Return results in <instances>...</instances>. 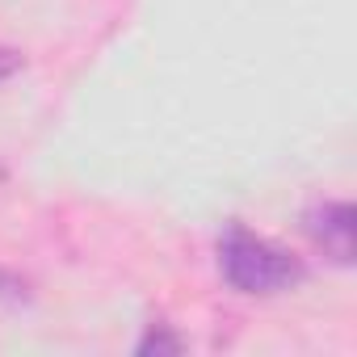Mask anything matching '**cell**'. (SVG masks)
<instances>
[{
	"mask_svg": "<svg viewBox=\"0 0 357 357\" xmlns=\"http://www.w3.org/2000/svg\"><path fill=\"white\" fill-rule=\"evenodd\" d=\"M17 72H22V55L9 51V47H0V84H5L9 76H17Z\"/></svg>",
	"mask_w": 357,
	"mask_h": 357,
	"instance_id": "5b68a950",
	"label": "cell"
},
{
	"mask_svg": "<svg viewBox=\"0 0 357 357\" xmlns=\"http://www.w3.org/2000/svg\"><path fill=\"white\" fill-rule=\"evenodd\" d=\"M219 269L223 282L240 294H282L307 278V265L290 248L248 231L244 223H231L219 236Z\"/></svg>",
	"mask_w": 357,
	"mask_h": 357,
	"instance_id": "6da1fadb",
	"label": "cell"
},
{
	"mask_svg": "<svg viewBox=\"0 0 357 357\" xmlns=\"http://www.w3.org/2000/svg\"><path fill=\"white\" fill-rule=\"evenodd\" d=\"M353 223H357V215H353L349 202H319V206L307 211V231H311V240H315L336 265H349V261H353Z\"/></svg>",
	"mask_w": 357,
	"mask_h": 357,
	"instance_id": "7a4b0ae2",
	"label": "cell"
},
{
	"mask_svg": "<svg viewBox=\"0 0 357 357\" xmlns=\"http://www.w3.org/2000/svg\"><path fill=\"white\" fill-rule=\"evenodd\" d=\"M22 298H26V286H22L13 273L0 269V303H22Z\"/></svg>",
	"mask_w": 357,
	"mask_h": 357,
	"instance_id": "277c9868",
	"label": "cell"
},
{
	"mask_svg": "<svg viewBox=\"0 0 357 357\" xmlns=\"http://www.w3.org/2000/svg\"><path fill=\"white\" fill-rule=\"evenodd\" d=\"M135 353H139V357H151V353H181V336H172L168 324H151L147 336L135 344Z\"/></svg>",
	"mask_w": 357,
	"mask_h": 357,
	"instance_id": "3957f363",
	"label": "cell"
}]
</instances>
